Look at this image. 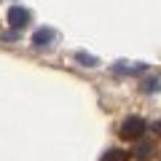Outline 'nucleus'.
<instances>
[{
  "mask_svg": "<svg viewBox=\"0 0 161 161\" xmlns=\"http://www.w3.org/2000/svg\"><path fill=\"white\" fill-rule=\"evenodd\" d=\"M145 129H148V124H145V118H140V115H129L124 124H121L118 134L124 140H140L145 134Z\"/></svg>",
  "mask_w": 161,
  "mask_h": 161,
  "instance_id": "1",
  "label": "nucleus"
},
{
  "mask_svg": "<svg viewBox=\"0 0 161 161\" xmlns=\"http://www.w3.org/2000/svg\"><path fill=\"white\" fill-rule=\"evenodd\" d=\"M6 19H8V24H11L14 30H22V27H27V24H30V11H27V8H22V6H11Z\"/></svg>",
  "mask_w": 161,
  "mask_h": 161,
  "instance_id": "2",
  "label": "nucleus"
},
{
  "mask_svg": "<svg viewBox=\"0 0 161 161\" xmlns=\"http://www.w3.org/2000/svg\"><path fill=\"white\" fill-rule=\"evenodd\" d=\"M51 38H54V30H48V27H40L38 32L32 35V43L38 48H43V46H48V43H51Z\"/></svg>",
  "mask_w": 161,
  "mask_h": 161,
  "instance_id": "3",
  "label": "nucleus"
},
{
  "mask_svg": "<svg viewBox=\"0 0 161 161\" xmlns=\"http://www.w3.org/2000/svg\"><path fill=\"white\" fill-rule=\"evenodd\" d=\"M99 161H129V153H126V150H121V148H108Z\"/></svg>",
  "mask_w": 161,
  "mask_h": 161,
  "instance_id": "4",
  "label": "nucleus"
},
{
  "mask_svg": "<svg viewBox=\"0 0 161 161\" xmlns=\"http://www.w3.org/2000/svg\"><path fill=\"white\" fill-rule=\"evenodd\" d=\"M75 59H78V62H83V64H86V67H97V57H92V54H83V51H78V54H75Z\"/></svg>",
  "mask_w": 161,
  "mask_h": 161,
  "instance_id": "5",
  "label": "nucleus"
},
{
  "mask_svg": "<svg viewBox=\"0 0 161 161\" xmlns=\"http://www.w3.org/2000/svg\"><path fill=\"white\" fill-rule=\"evenodd\" d=\"M142 92H145V94H156V92H158V78L142 80Z\"/></svg>",
  "mask_w": 161,
  "mask_h": 161,
  "instance_id": "6",
  "label": "nucleus"
},
{
  "mask_svg": "<svg viewBox=\"0 0 161 161\" xmlns=\"http://www.w3.org/2000/svg\"><path fill=\"white\" fill-rule=\"evenodd\" d=\"M150 150H153V145H150V142H140V145H137V150H134V153H137V156H148Z\"/></svg>",
  "mask_w": 161,
  "mask_h": 161,
  "instance_id": "7",
  "label": "nucleus"
},
{
  "mask_svg": "<svg viewBox=\"0 0 161 161\" xmlns=\"http://www.w3.org/2000/svg\"><path fill=\"white\" fill-rule=\"evenodd\" d=\"M153 129H156V134L161 137V121H156V124H153Z\"/></svg>",
  "mask_w": 161,
  "mask_h": 161,
  "instance_id": "8",
  "label": "nucleus"
}]
</instances>
